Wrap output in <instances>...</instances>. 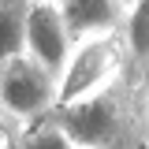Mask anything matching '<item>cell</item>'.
Wrapping results in <instances>:
<instances>
[{
    "label": "cell",
    "instance_id": "obj_1",
    "mask_svg": "<svg viewBox=\"0 0 149 149\" xmlns=\"http://www.w3.org/2000/svg\"><path fill=\"white\" fill-rule=\"evenodd\" d=\"M52 112L71 130L78 149H149L146 74H138L134 67H127L97 93L56 104Z\"/></svg>",
    "mask_w": 149,
    "mask_h": 149
},
{
    "label": "cell",
    "instance_id": "obj_2",
    "mask_svg": "<svg viewBox=\"0 0 149 149\" xmlns=\"http://www.w3.org/2000/svg\"><path fill=\"white\" fill-rule=\"evenodd\" d=\"M60 101V78L49 67H41L30 52L8 56L0 63V104L4 119L11 123H34L41 116H49Z\"/></svg>",
    "mask_w": 149,
    "mask_h": 149
},
{
    "label": "cell",
    "instance_id": "obj_3",
    "mask_svg": "<svg viewBox=\"0 0 149 149\" xmlns=\"http://www.w3.org/2000/svg\"><path fill=\"white\" fill-rule=\"evenodd\" d=\"M127 67H130V56H127L123 34H104V37L78 41L63 74H60V101L56 104H71V101H82V97L97 93L112 78H119Z\"/></svg>",
    "mask_w": 149,
    "mask_h": 149
},
{
    "label": "cell",
    "instance_id": "obj_4",
    "mask_svg": "<svg viewBox=\"0 0 149 149\" xmlns=\"http://www.w3.org/2000/svg\"><path fill=\"white\" fill-rule=\"evenodd\" d=\"M74 45L78 41L67 26V15H63L60 0H34L30 4V22H26V52L60 78L74 52Z\"/></svg>",
    "mask_w": 149,
    "mask_h": 149
},
{
    "label": "cell",
    "instance_id": "obj_5",
    "mask_svg": "<svg viewBox=\"0 0 149 149\" xmlns=\"http://www.w3.org/2000/svg\"><path fill=\"white\" fill-rule=\"evenodd\" d=\"M67 26L74 41L86 37H104V34H123L127 19V0H60Z\"/></svg>",
    "mask_w": 149,
    "mask_h": 149
},
{
    "label": "cell",
    "instance_id": "obj_6",
    "mask_svg": "<svg viewBox=\"0 0 149 149\" xmlns=\"http://www.w3.org/2000/svg\"><path fill=\"white\" fill-rule=\"evenodd\" d=\"M4 130H8L4 134V149H78V142L71 138V130L56 119V112L41 116L34 123H22L19 127V138L11 134L15 123H8V119H4Z\"/></svg>",
    "mask_w": 149,
    "mask_h": 149
},
{
    "label": "cell",
    "instance_id": "obj_7",
    "mask_svg": "<svg viewBox=\"0 0 149 149\" xmlns=\"http://www.w3.org/2000/svg\"><path fill=\"white\" fill-rule=\"evenodd\" d=\"M123 41H127L130 67H134L138 74H146L149 71V0H134V4H127Z\"/></svg>",
    "mask_w": 149,
    "mask_h": 149
},
{
    "label": "cell",
    "instance_id": "obj_8",
    "mask_svg": "<svg viewBox=\"0 0 149 149\" xmlns=\"http://www.w3.org/2000/svg\"><path fill=\"white\" fill-rule=\"evenodd\" d=\"M30 4L34 0H0V56L26 52V22H30Z\"/></svg>",
    "mask_w": 149,
    "mask_h": 149
},
{
    "label": "cell",
    "instance_id": "obj_9",
    "mask_svg": "<svg viewBox=\"0 0 149 149\" xmlns=\"http://www.w3.org/2000/svg\"><path fill=\"white\" fill-rule=\"evenodd\" d=\"M146 123H149V71H146Z\"/></svg>",
    "mask_w": 149,
    "mask_h": 149
},
{
    "label": "cell",
    "instance_id": "obj_10",
    "mask_svg": "<svg viewBox=\"0 0 149 149\" xmlns=\"http://www.w3.org/2000/svg\"><path fill=\"white\" fill-rule=\"evenodd\" d=\"M127 4H134V0H127Z\"/></svg>",
    "mask_w": 149,
    "mask_h": 149
}]
</instances>
